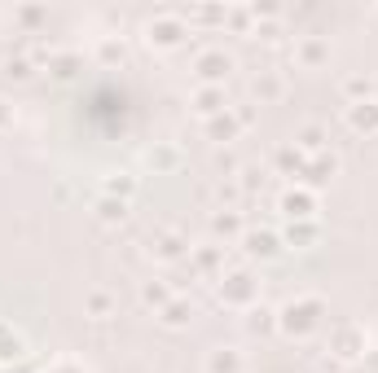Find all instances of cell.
<instances>
[{
    "label": "cell",
    "mask_w": 378,
    "mask_h": 373,
    "mask_svg": "<svg viewBox=\"0 0 378 373\" xmlns=\"http://www.w3.org/2000/svg\"><path fill=\"white\" fill-rule=\"evenodd\" d=\"M181 35H185V27H181V22H172V18H163V22H150V44H176V40H181Z\"/></svg>",
    "instance_id": "1"
},
{
    "label": "cell",
    "mask_w": 378,
    "mask_h": 373,
    "mask_svg": "<svg viewBox=\"0 0 378 373\" xmlns=\"http://www.w3.org/2000/svg\"><path fill=\"white\" fill-rule=\"evenodd\" d=\"M352 123H357V128H378V110H374V105H357V110H352Z\"/></svg>",
    "instance_id": "3"
},
{
    "label": "cell",
    "mask_w": 378,
    "mask_h": 373,
    "mask_svg": "<svg viewBox=\"0 0 378 373\" xmlns=\"http://www.w3.org/2000/svg\"><path fill=\"white\" fill-rule=\"evenodd\" d=\"M198 70H203L207 79H220L224 70H229V57H220V53H207V57H198Z\"/></svg>",
    "instance_id": "2"
}]
</instances>
